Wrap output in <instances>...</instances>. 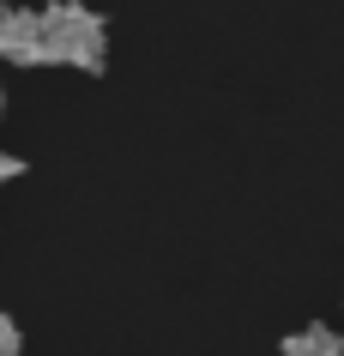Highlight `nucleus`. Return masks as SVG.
I'll use <instances>...</instances> for the list:
<instances>
[{
    "mask_svg": "<svg viewBox=\"0 0 344 356\" xmlns=\"http://www.w3.org/2000/svg\"><path fill=\"white\" fill-rule=\"evenodd\" d=\"M0 115H6V91H0Z\"/></svg>",
    "mask_w": 344,
    "mask_h": 356,
    "instance_id": "423d86ee",
    "label": "nucleus"
},
{
    "mask_svg": "<svg viewBox=\"0 0 344 356\" xmlns=\"http://www.w3.org/2000/svg\"><path fill=\"white\" fill-rule=\"evenodd\" d=\"M278 350L284 356H344V332H332V326H302V332H284Z\"/></svg>",
    "mask_w": 344,
    "mask_h": 356,
    "instance_id": "7ed1b4c3",
    "label": "nucleus"
},
{
    "mask_svg": "<svg viewBox=\"0 0 344 356\" xmlns=\"http://www.w3.org/2000/svg\"><path fill=\"white\" fill-rule=\"evenodd\" d=\"M24 175V157H13V151H0V188H13Z\"/></svg>",
    "mask_w": 344,
    "mask_h": 356,
    "instance_id": "39448f33",
    "label": "nucleus"
},
{
    "mask_svg": "<svg viewBox=\"0 0 344 356\" xmlns=\"http://www.w3.org/2000/svg\"><path fill=\"white\" fill-rule=\"evenodd\" d=\"M19 350H24L19 326H13V314H0V356H19Z\"/></svg>",
    "mask_w": 344,
    "mask_h": 356,
    "instance_id": "20e7f679",
    "label": "nucleus"
},
{
    "mask_svg": "<svg viewBox=\"0 0 344 356\" xmlns=\"http://www.w3.org/2000/svg\"><path fill=\"white\" fill-rule=\"evenodd\" d=\"M42 49L60 67L103 73V60H109V24L97 19L85 0H49L42 6Z\"/></svg>",
    "mask_w": 344,
    "mask_h": 356,
    "instance_id": "f257e3e1",
    "label": "nucleus"
},
{
    "mask_svg": "<svg viewBox=\"0 0 344 356\" xmlns=\"http://www.w3.org/2000/svg\"><path fill=\"white\" fill-rule=\"evenodd\" d=\"M0 60L6 67H42L49 60V49H42V13L0 6Z\"/></svg>",
    "mask_w": 344,
    "mask_h": 356,
    "instance_id": "f03ea898",
    "label": "nucleus"
}]
</instances>
